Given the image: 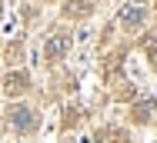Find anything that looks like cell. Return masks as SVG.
<instances>
[{
    "label": "cell",
    "mask_w": 157,
    "mask_h": 143,
    "mask_svg": "<svg viewBox=\"0 0 157 143\" xmlns=\"http://www.w3.org/2000/svg\"><path fill=\"white\" fill-rule=\"evenodd\" d=\"M10 127L20 130V133H27V130L37 127V113H33L30 107H13V110H10Z\"/></svg>",
    "instance_id": "obj_1"
},
{
    "label": "cell",
    "mask_w": 157,
    "mask_h": 143,
    "mask_svg": "<svg viewBox=\"0 0 157 143\" xmlns=\"http://www.w3.org/2000/svg\"><path fill=\"white\" fill-rule=\"evenodd\" d=\"M24 86H27V77H24V73H13V77H7V90H10V93H20Z\"/></svg>",
    "instance_id": "obj_4"
},
{
    "label": "cell",
    "mask_w": 157,
    "mask_h": 143,
    "mask_svg": "<svg viewBox=\"0 0 157 143\" xmlns=\"http://www.w3.org/2000/svg\"><path fill=\"white\" fill-rule=\"evenodd\" d=\"M67 47H70V37H67V33H57V37L47 43V57H50V60L60 57V53H67Z\"/></svg>",
    "instance_id": "obj_3"
},
{
    "label": "cell",
    "mask_w": 157,
    "mask_h": 143,
    "mask_svg": "<svg viewBox=\"0 0 157 143\" xmlns=\"http://www.w3.org/2000/svg\"><path fill=\"white\" fill-rule=\"evenodd\" d=\"M144 17H147V10H144L140 3H127L124 10H121V24H124V27H140Z\"/></svg>",
    "instance_id": "obj_2"
}]
</instances>
